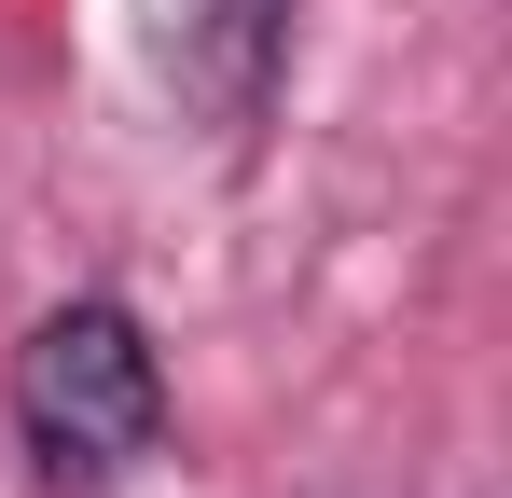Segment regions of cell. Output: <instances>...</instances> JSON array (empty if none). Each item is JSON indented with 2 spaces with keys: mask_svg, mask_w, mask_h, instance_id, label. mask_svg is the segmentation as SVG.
<instances>
[{
  "mask_svg": "<svg viewBox=\"0 0 512 498\" xmlns=\"http://www.w3.org/2000/svg\"><path fill=\"white\" fill-rule=\"evenodd\" d=\"M14 443H28V471L42 485H125L153 443H167V360H153V332L125 319L111 291H70V305H42L28 346H14Z\"/></svg>",
  "mask_w": 512,
  "mask_h": 498,
  "instance_id": "1",
  "label": "cell"
},
{
  "mask_svg": "<svg viewBox=\"0 0 512 498\" xmlns=\"http://www.w3.org/2000/svg\"><path fill=\"white\" fill-rule=\"evenodd\" d=\"M153 56H167V83L194 97V125L250 139L263 97H277V56H291V0H167Z\"/></svg>",
  "mask_w": 512,
  "mask_h": 498,
  "instance_id": "2",
  "label": "cell"
}]
</instances>
